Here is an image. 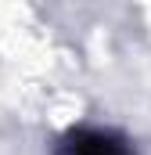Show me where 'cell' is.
I'll return each mask as SVG.
<instances>
[{"label":"cell","mask_w":151,"mask_h":155,"mask_svg":"<svg viewBox=\"0 0 151 155\" xmlns=\"http://www.w3.org/2000/svg\"><path fill=\"white\" fill-rule=\"evenodd\" d=\"M58 155H133V144L104 126H72L69 134H61Z\"/></svg>","instance_id":"obj_1"}]
</instances>
